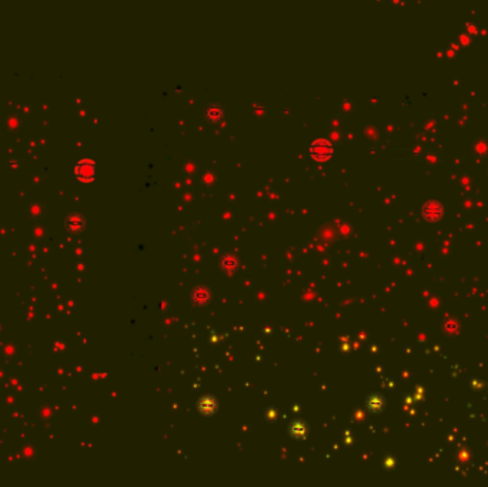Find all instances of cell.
I'll use <instances>...</instances> for the list:
<instances>
[{"instance_id":"2","label":"cell","mask_w":488,"mask_h":487,"mask_svg":"<svg viewBox=\"0 0 488 487\" xmlns=\"http://www.w3.org/2000/svg\"><path fill=\"white\" fill-rule=\"evenodd\" d=\"M203 118L207 123L217 124V123L226 119V110H224L223 106H220L219 103H211L203 112Z\"/></svg>"},{"instance_id":"3","label":"cell","mask_w":488,"mask_h":487,"mask_svg":"<svg viewBox=\"0 0 488 487\" xmlns=\"http://www.w3.org/2000/svg\"><path fill=\"white\" fill-rule=\"evenodd\" d=\"M84 228V219L80 214H70L66 219V229L70 233H79Z\"/></svg>"},{"instance_id":"4","label":"cell","mask_w":488,"mask_h":487,"mask_svg":"<svg viewBox=\"0 0 488 487\" xmlns=\"http://www.w3.org/2000/svg\"><path fill=\"white\" fill-rule=\"evenodd\" d=\"M310 152H311L313 154L320 153V154H324V156H326V154L331 153V146H330L326 140H316L314 143H311V146H310Z\"/></svg>"},{"instance_id":"6","label":"cell","mask_w":488,"mask_h":487,"mask_svg":"<svg viewBox=\"0 0 488 487\" xmlns=\"http://www.w3.org/2000/svg\"><path fill=\"white\" fill-rule=\"evenodd\" d=\"M290 433H291V436H294V438H303L304 433H306V428H304V424H301V423H294V424L291 426V428H290Z\"/></svg>"},{"instance_id":"5","label":"cell","mask_w":488,"mask_h":487,"mask_svg":"<svg viewBox=\"0 0 488 487\" xmlns=\"http://www.w3.org/2000/svg\"><path fill=\"white\" fill-rule=\"evenodd\" d=\"M216 408H217V404H216L214 398H201V400H200L199 410L201 412V413H203V414H206V416H209V414H213V413L216 412Z\"/></svg>"},{"instance_id":"1","label":"cell","mask_w":488,"mask_h":487,"mask_svg":"<svg viewBox=\"0 0 488 487\" xmlns=\"http://www.w3.org/2000/svg\"><path fill=\"white\" fill-rule=\"evenodd\" d=\"M73 173L80 183H91L96 176V162L93 159H81L76 163Z\"/></svg>"}]
</instances>
